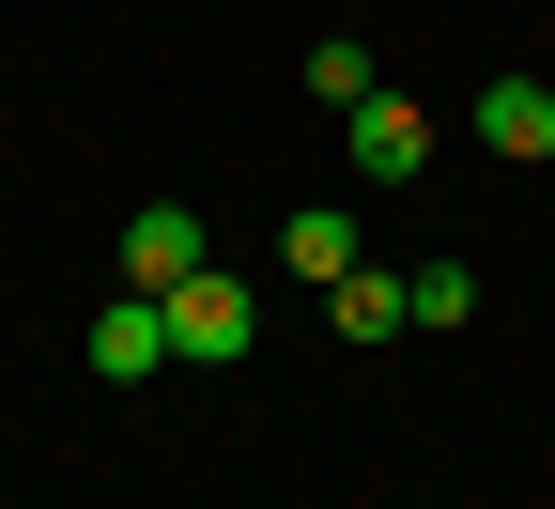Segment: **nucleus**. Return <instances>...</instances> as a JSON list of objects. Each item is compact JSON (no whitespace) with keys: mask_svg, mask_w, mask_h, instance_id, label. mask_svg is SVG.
Instances as JSON below:
<instances>
[{"mask_svg":"<svg viewBox=\"0 0 555 509\" xmlns=\"http://www.w3.org/2000/svg\"><path fill=\"white\" fill-rule=\"evenodd\" d=\"M433 139H448V124L416 109V93H386V78L339 109V155H356V186H416V170H433Z\"/></svg>","mask_w":555,"mask_h":509,"instance_id":"obj_1","label":"nucleus"},{"mask_svg":"<svg viewBox=\"0 0 555 509\" xmlns=\"http://www.w3.org/2000/svg\"><path fill=\"white\" fill-rule=\"evenodd\" d=\"M170 371H217V355H247L262 340V309H247V278H217V263H201V278H170Z\"/></svg>","mask_w":555,"mask_h":509,"instance_id":"obj_2","label":"nucleus"},{"mask_svg":"<svg viewBox=\"0 0 555 509\" xmlns=\"http://www.w3.org/2000/svg\"><path fill=\"white\" fill-rule=\"evenodd\" d=\"M201 263H217V247H201L185 201H139L124 216V294H170V278H201Z\"/></svg>","mask_w":555,"mask_h":509,"instance_id":"obj_3","label":"nucleus"},{"mask_svg":"<svg viewBox=\"0 0 555 509\" xmlns=\"http://www.w3.org/2000/svg\"><path fill=\"white\" fill-rule=\"evenodd\" d=\"M93 371H108V386H155V371H170V309H155V294H108V309H93Z\"/></svg>","mask_w":555,"mask_h":509,"instance_id":"obj_4","label":"nucleus"},{"mask_svg":"<svg viewBox=\"0 0 555 509\" xmlns=\"http://www.w3.org/2000/svg\"><path fill=\"white\" fill-rule=\"evenodd\" d=\"M463 124H478V139H494V155H509V170H540V155H555V93H540V78H494V93H478Z\"/></svg>","mask_w":555,"mask_h":509,"instance_id":"obj_5","label":"nucleus"},{"mask_svg":"<svg viewBox=\"0 0 555 509\" xmlns=\"http://www.w3.org/2000/svg\"><path fill=\"white\" fill-rule=\"evenodd\" d=\"M278 263H294V278H324V294H339V278H356V216H339V201H309L294 232H278Z\"/></svg>","mask_w":555,"mask_h":509,"instance_id":"obj_6","label":"nucleus"},{"mask_svg":"<svg viewBox=\"0 0 555 509\" xmlns=\"http://www.w3.org/2000/svg\"><path fill=\"white\" fill-rule=\"evenodd\" d=\"M416 309H401V278L386 263H356V278H339V340H401Z\"/></svg>","mask_w":555,"mask_h":509,"instance_id":"obj_7","label":"nucleus"},{"mask_svg":"<svg viewBox=\"0 0 555 509\" xmlns=\"http://www.w3.org/2000/svg\"><path fill=\"white\" fill-rule=\"evenodd\" d=\"M309 93H324V109H356V93H371V47H356V31H324V47H309Z\"/></svg>","mask_w":555,"mask_h":509,"instance_id":"obj_8","label":"nucleus"},{"mask_svg":"<svg viewBox=\"0 0 555 509\" xmlns=\"http://www.w3.org/2000/svg\"><path fill=\"white\" fill-rule=\"evenodd\" d=\"M401 309H416V325H463V309H478V278H463V263H416V278H401Z\"/></svg>","mask_w":555,"mask_h":509,"instance_id":"obj_9","label":"nucleus"}]
</instances>
